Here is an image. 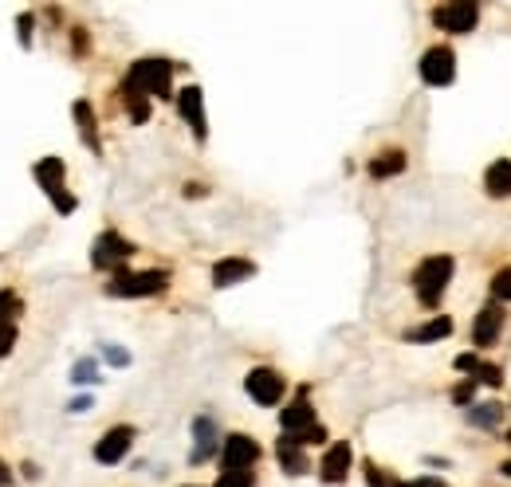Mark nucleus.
Returning <instances> with one entry per match:
<instances>
[{
    "label": "nucleus",
    "instance_id": "obj_12",
    "mask_svg": "<svg viewBox=\"0 0 511 487\" xmlns=\"http://www.w3.org/2000/svg\"><path fill=\"white\" fill-rule=\"evenodd\" d=\"M279 425H284V433H287L291 440H299V444H303V436L315 428V409L307 405L303 397H299L295 405H287L284 412H279Z\"/></svg>",
    "mask_w": 511,
    "mask_h": 487
},
{
    "label": "nucleus",
    "instance_id": "obj_19",
    "mask_svg": "<svg viewBox=\"0 0 511 487\" xmlns=\"http://www.w3.org/2000/svg\"><path fill=\"white\" fill-rule=\"evenodd\" d=\"M452 334V318L449 315H436L433 323H425V326H417V330H409L405 334V342H441V338H449Z\"/></svg>",
    "mask_w": 511,
    "mask_h": 487
},
{
    "label": "nucleus",
    "instance_id": "obj_18",
    "mask_svg": "<svg viewBox=\"0 0 511 487\" xmlns=\"http://www.w3.org/2000/svg\"><path fill=\"white\" fill-rule=\"evenodd\" d=\"M276 456H279V464H284L287 475H303V472H307V456H303V444H299V440L279 436Z\"/></svg>",
    "mask_w": 511,
    "mask_h": 487
},
{
    "label": "nucleus",
    "instance_id": "obj_30",
    "mask_svg": "<svg viewBox=\"0 0 511 487\" xmlns=\"http://www.w3.org/2000/svg\"><path fill=\"white\" fill-rule=\"evenodd\" d=\"M366 480H370L373 487H401L397 480H386V475H381V472H378V467H373V464H366Z\"/></svg>",
    "mask_w": 511,
    "mask_h": 487
},
{
    "label": "nucleus",
    "instance_id": "obj_13",
    "mask_svg": "<svg viewBox=\"0 0 511 487\" xmlns=\"http://www.w3.org/2000/svg\"><path fill=\"white\" fill-rule=\"evenodd\" d=\"M318 475H323V483H342L346 475H350V444H346V440L326 448L323 464H318Z\"/></svg>",
    "mask_w": 511,
    "mask_h": 487
},
{
    "label": "nucleus",
    "instance_id": "obj_26",
    "mask_svg": "<svg viewBox=\"0 0 511 487\" xmlns=\"http://www.w3.org/2000/svg\"><path fill=\"white\" fill-rule=\"evenodd\" d=\"M472 381H476V385H491V389H496V385H499V381H504V373H499V370H496V365L480 362V365H476V373H472Z\"/></svg>",
    "mask_w": 511,
    "mask_h": 487
},
{
    "label": "nucleus",
    "instance_id": "obj_22",
    "mask_svg": "<svg viewBox=\"0 0 511 487\" xmlns=\"http://www.w3.org/2000/svg\"><path fill=\"white\" fill-rule=\"evenodd\" d=\"M122 98H126V110H130V118H134V122H145V118H150V98H145L138 87H130V82H122Z\"/></svg>",
    "mask_w": 511,
    "mask_h": 487
},
{
    "label": "nucleus",
    "instance_id": "obj_10",
    "mask_svg": "<svg viewBox=\"0 0 511 487\" xmlns=\"http://www.w3.org/2000/svg\"><path fill=\"white\" fill-rule=\"evenodd\" d=\"M256 460H260V444L248 433H232L224 440V472H252Z\"/></svg>",
    "mask_w": 511,
    "mask_h": 487
},
{
    "label": "nucleus",
    "instance_id": "obj_32",
    "mask_svg": "<svg viewBox=\"0 0 511 487\" xmlns=\"http://www.w3.org/2000/svg\"><path fill=\"white\" fill-rule=\"evenodd\" d=\"M106 362H114V365H126V362H130V354H126V350H118V346H106Z\"/></svg>",
    "mask_w": 511,
    "mask_h": 487
},
{
    "label": "nucleus",
    "instance_id": "obj_7",
    "mask_svg": "<svg viewBox=\"0 0 511 487\" xmlns=\"http://www.w3.org/2000/svg\"><path fill=\"white\" fill-rule=\"evenodd\" d=\"M504 323H507V310L504 302H488V307L476 315V326H472V342H476V350H488V346L499 342V334H504Z\"/></svg>",
    "mask_w": 511,
    "mask_h": 487
},
{
    "label": "nucleus",
    "instance_id": "obj_1",
    "mask_svg": "<svg viewBox=\"0 0 511 487\" xmlns=\"http://www.w3.org/2000/svg\"><path fill=\"white\" fill-rule=\"evenodd\" d=\"M449 279H452V255H428L413 275L417 299H421L425 307H436L444 295V287H449Z\"/></svg>",
    "mask_w": 511,
    "mask_h": 487
},
{
    "label": "nucleus",
    "instance_id": "obj_28",
    "mask_svg": "<svg viewBox=\"0 0 511 487\" xmlns=\"http://www.w3.org/2000/svg\"><path fill=\"white\" fill-rule=\"evenodd\" d=\"M16 346V323H0V357H8Z\"/></svg>",
    "mask_w": 511,
    "mask_h": 487
},
{
    "label": "nucleus",
    "instance_id": "obj_34",
    "mask_svg": "<svg viewBox=\"0 0 511 487\" xmlns=\"http://www.w3.org/2000/svg\"><path fill=\"white\" fill-rule=\"evenodd\" d=\"M20 40L32 43V16H20Z\"/></svg>",
    "mask_w": 511,
    "mask_h": 487
},
{
    "label": "nucleus",
    "instance_id": "obj_31",
    "mask_svg": "<svg viewBox=\"0 0 511 487\" xmlns=\"http://www.w3.org/2000/svg\"><path fill=\"white\" fill-rule=\"evenodd\" d=\"M71 378H75V381H95V362H90V357H87V362H79Z\"/></svg>",
    "mask_w": 511,
    "mask_h": 487
},
{
    "label": "nucleus",
    "instance_id": "obj_16",
    "mask_svg": "<svg viewBox=\"0 0 511 487\" xmlns=\"http://www.w3.org/2000/svg\"><path fill=\"white\" fill-rule=\"evenodd\" d=\"M252 271H256V263H252V260H240V255H228V260H221V263L213 268V283H216V287H232V283L248 279Z\"/></svg>",
    "mask_w": 511,
    "mask_h": 487
},
{
    "label": "nucleus",
    "instance_id": "obj_9",
    "mask_svg": "<svg viewBox=\"0 0 511 487\" xmlns=\"http://www.w3.org/2000/svg\"><path fill=\"white\" fill-rule=\"evenodd\" d=\"M456 75V55L452 48H428L421 55V79L428 87H449Z\"/></svg>",
    "mask_w": 511,
    "mask_h": 487
},
{
    "label": "nucleus",
    "instance_id": "obj_24",
    "mask_svg": "<svg viewBox=\"0 0 511 487\" xmlns=\"http://www.w3.org/2000/svg\"><path fill=\"white\" fill-rule=\"evenodd\" d=\"M20 315V295L16 291H0V323H16Z\"/></svg>",
    "mask_w": 511,
    "mask_h": 487
},
{
    "label": "nucleus",
    "instance_id": "obj_27",
    "mask_svg": "<svg viewBox=\"0 0 511 487\" xmlns=\"http://www.w3.org/2000/svg\"><path fill=\"white\" fill-rule=\"evenodd\" d=\"M216 487H256V475L252 472H221Z\"/></svg>",
    "mask_w": 511,
    "mask_h": 487
},
{
    "label": "nucleus",
    "instance_id": "obj_15",
    "mask_svg": "<svg viewBox=\"0 0 511 487\" xmlns=\"http://www.w3.org/2000/svg\"><path fill=\"white\" fill-rule=\"evenodd\" d=\"M213 452H216V425L208 417H197L193 420V452H189V464H205Z\"/></svg>",
    "mask_w": 511,
    "mask_h": 487
},
{
    "label": "nucleus",
    "instance_id": "obj_33",
    "mask_svg": "<svg viewBox=\"0 0 511 487\" xmlns=\"http://www.w3.org/2000/svg\"><path fill=\"white\" fill-rule=\"evenodd\" d=\"M401 487H444L436 475H421V480H409V483H401Z\"/></svg>",
    "mask_w": 511,
    "mask_h": 487
},
{
    "label": "nucleus",
    "instance_id": "obj_37",
    "mask_svg": "<svg viewBox=\"0 0 511 487\" xmlns=\"http://www.w3.org/2000/svg\"><path fill=\"white\" fill-rule=\"evenodd\" d=\"M504 475H511V460H507V464H504Z\"/></svg>",
    "mask_w": 511,
    "mask_h": 487
},
{
    "label": "nucleus",
    "instance_id": "obj_35",
    "mask_svg": "<svg viewBox=\"0 0 511 487\" xmlns=\"http://www.w3.org/2000/svg\"><path fill=\"white\" fill-rule=\"evenodd\" d=\"M8 483H12V467L0 460V487H8Z\"/></svg>",
    "mask_w": 511,
    "mask_h": 487
},
{
    "label": "nucleus",
    "instance_id": "obj_21",
    "mask_svg": "<svg viewBox=\"0 0 511 487\" xmlns=\"http://www.w3.org/2000/svg\"><path fill=\"white\" fill-rule=\"evenodd\" d=\"M75 122H79V134L87 137V145L98 153V134H95V110H90L87 98H79L75 103Z\"/></svg>",
    "mask_w": 511,
    "mask_h": 487
},
{
    "label": "nucleus",
    "instance_id": "obj_17",
    "mask_svg": "<svg viewBox=\"0 0 511 487\" xmlns=\"http://www.w3.org/2000/svg\"><path fill=\"white\" fill-rule=\"evenodd\" d=\"M483 189H488V197L504 200L511 197V158H499L488 165V173H483Z\"/></svg>",
    "mask_w": 511,
    "mask_h": 487
},
{
    "label": "nucleus",
    "instance_id": "obj_36",
    "mask_svg": "<svg viewBox=\"0 0 511 487\" xmlns=\"http://www.w3.org/2000/svg\"><path fill=\"white\" fill-rule=\"evenodd\" d=\"M90 409V397H75L71 401V412H87Z\"/></svg>",
    "mask_w": 511,
    "mask_h": 487
},
{
    "label": "nucleus",
    "instance_id": "obj_6",
    "mask_svg": "<svg viewBox=\"0 0 511 487\" xmlns=\"http://www.w3.org/2000/svg\"><path fill=\"white\" fill-rule=\"evenodd\" d=\"M35 181H40V189L48 192L51 200H56L59 213H75V197L63 189V161H59V158L35 161Z\"/></svg>",
    "mask_w": 511,
    "mask_h": 487
},
{
    "label": "nucleus",
    "instance_id": "obj_4",
    "mask_svg": "<svg viewBox=\"0 0 511 487\" xmlns=\"http://www.w3.org/2000/svg\"><path fill=\"white\" fill-rule=\"evenodd\" d=\"M138 252L126 236H118V232H103L95 240V247H90V263H95L98 271H122V263L130 260V255Z\"/></svg>",
    "mask_w": 511,
    "mask_h": 487
},
{
    "label": "nucleus",
    "instance_id": "obj_14",
    "mask_svg": "<svg viewBox=\"0 0 511 487\" xmlns=\"http://www.w3.org/2000/svg\"><path fill=\"white\" fill-rule=\"evenodd\" d=\"M177 110H181V118L193 126V134L205 137V98H200V87L177 90Z\"/></svg>",
    "mask_w": 511,
    "mask_h": 487
},
{
    "label": "nucleus",
    "instance_id": "obj_29",
    "mask_svg": "<svg viewBox=\"0 0 511 487\" xmlns=\"http://www.w3.org/2000/svg\"><path fill=\"white\" fill-rule=\"evenodd\" d=\"M472 393H476V381H464V385H456V389H452V401H456V405L472 409Z\"/></svg>",
    "mask_w": 511,
    "mask_h": 487
},
{
    "label": "nucleus",
    "instance_id": "obj_8",
    "mask_svg": "<svg viewBox=\"0 0 511 487\" xmlns=\"http://www.w3.org/2000/svg\"><path fill=\"white\" fill-rule=\"evenodd\" d=\"M244 389H248V397L256 401V405H279V397H284V378H279L276 370H252L248 378H244Z\"/></svg>",
    "mask_w": 511,
    "mask_h": 487
},
{
    "label": "nucleus",
    "instance_id": "obj_2",
    "mask_svg": "<svg viewBox=\"0 0 511 487\" xmlns=\"http://www.w3.org/2000/svg\"><path fill=\"white\" fill-rule=\"evenodd\" d=\"M166 287H169L166 271H114V279L106 283V295L142 299V295H161Z\"/></svg>",
    "mask_w": 511,
    "mask_h": 487
},
{
    "label": "nucleus",
    "instance_id": "obj_25",
    "mask_svg": "<svg viewBox=\"0 0 511 487\" xmlns=\"http://www.w3.org/2000/svg\"><path fill=\"white\" fill-rule=\"evenodd\" d=\"M491 299H496V302H511V268L496 271V279H491Z\"/></svg>",
    "mask_w": 511,
    "mask_h": 487
},
{
    "label": "nucleus",
    "instance_id": "obj_20",
    "mask_svg": "<svg viewBox=\"0 0 511 487\" xmlns=\"http://www.w3.org/2000/svg\"><path fill=\"white\" fill-rule=\"evenodd\" d=\"M405 169V153L401 150H381L378 158L370 161V177L373 181H386V177H397V173Z\"/></svg>",
    "mask_w": 511,
    "mask_h": 487
},
{
    "label": "nucleus",
    "instance_id": "obj_3",
    "mask_svg": "<svg viewBox=\"0 0 511 487\" xmlns=\"http://www.w3.org/2000/svg\"><path fill=\"white\" fill-rule=\"evenodd\" d=\"M169 79H173V63L169 59H138L130 67V75H126V82L130 87H138L142 95H161V98H169Z\"/></svg>",
    "mask_w": 511,
    "mask_h": 487
},
{
    "label": "nucleus",
    "instance_id": "obj_23",
    "mask_svg": "<svg viewBox=\"0 0 511 487\" xmlns=\"http://www.w3.org/2000/svg\"><path fill=\"white\" fill-rule=\"evenodd\" d=\"M468 420L476 428H496L499 420H504V405H496V401H491V405H472L468 409Z\"/></svg>",
    "mask_w": 511,
    "mask_h": 487
},
{
    "label": "nucleus",
    "instance_id": "obj_5",
    "mask_svg": "<svg viewBox=\"0 0 511 487\" xmlns=\"http://www.w3.org/2000/svg\"><path fill=\"white\" fill-rule=\"evenodd\" d=\"M476 20H480V4H472V0H452V4L433 8V24L441 27V32H452V35L472 32Z\"/></svg>",
    "mask_w": 511,
    "mask_h": 487
},
{
    "label": "nucleus",
    "instance_id": "obj_11",
    "mask_svg": "<svg viewBox=\"0 0 511 487\" xmlns=\"http://www.w3.org/2000/svg\"><path fill=\"white\" fill-rule=\"evenodd\" d=\"M130 444H134V428L130 425H118V428H111V433L95 444V460L98 464H118L126 452H130Z\"/></svg>",
    "mask_w": 511,
    "mask_h": 487
}]
</instances>
